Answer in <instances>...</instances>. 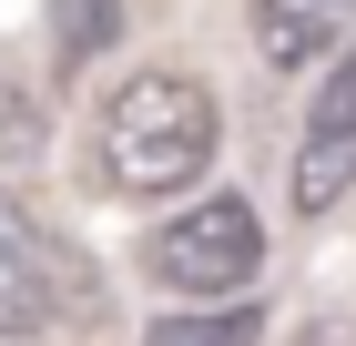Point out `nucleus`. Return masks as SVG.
Masks as SVG:
<instances>
[{"mask_svg": "<svg viewBox=\"0 0 356 346\" xmlns=\"http://www.w3.org/2000/svg\"><path fill=\"white\" fill-rule=\"evenodd\" d=\"M214 163V92L193 72H133L102 102V173L112 194H193Z\"/></svg>", "mask_w": 356, "mask_h": 346, "instance_id": "1", "label": "nucleus"}, {"mask_svg": "<svg viewBox=\"0 0 356 346\" xmlns=\"http://www.w3.org/2000/svg\"><path fill=\"white\" fill-rule=\"evenodd\" d=\"M254 265H265V224H254L245 194H193L184 214H163L153 224V244H143V275L163 295H193V306H214V295H245Z\"/></svg>", "mask_w": 356, "mask_h": 346, "instance_id": "2", "label": "nucleus"}, {"mask_svg": "<svg viewBox=\"0 0 356 346\" xmlns=\"http://www.w3.org/2000/svg\"><path fill=\"white\" fill-rule=\"evenodd\" d=\"M346 184H356V41L326 61L316 102L296 123V214H326Z\"/></svg>", "mask_w": 356, "mask_h": 346, "instance_id": "3", "label": "nucleus"}, {"mask_svg": "<svg viewBox=\"0 0 356 346\" xmlns=\"http://www.w3.org/2000/svg\"><path fill=\"white\" fill-rule=\"evenodd\" d=\"M51 316H72V255L0 194V336H41Z\"/></svg>", "mask_w": 356, "mask_h": 346, "instance_id": "4", "label": "nucleus"}, {"mask_svg": "<svg viewBox=\"0 0 356 346\" xmlns=\"http://www.w3.org/2000/svg\"><path fill=\"white\" fill-rule=\"evenodd\" d=\"M336 41H356V0H254V52H265L275 72L326 61Z\"/></svg>", "mask_w": 356, "mask_h": 346, "instance_id": "5", "label": "nucleus"}, {"mask_svg": "<svg viewBox=\"0 0 356 346\" xmlns=\"http://www.w3.org/2000/svg\"><path fill=\"white\" fill-rule=\"evenodd\" d=\"M265 326H254V306H204V316H163L143 346H254Z\"/></svg>", "mask_w": 356, "mask_h": 346, "instance_id": "6", "label": "nucleus"}, {"mask_svg": "<svg viewBox=\"0 0 356 346\" xmlns=\"http://www.w3.org/2000/svg\"><path fill=\"white\" fill-rule=\"evenodd\" d=\"M112 31H122V0H72V10H61V61L112 52Z\"/></svg>", "mask_w": 356, "mask_h": 346, "instance_id": "7", "label": "nucleus"}, {"mask_svg": "<svg viewBox=\"0 0 356 346\" xmlns=\"http://www.w3.org/2000/svg\"><path fill=\"white\" fill-rule=\"evenodd\" d=\"M296 346H356V326H305Z\"/></svg>", "mask_w": 356, "mask_h": 346, "instance_id": "8", "label": "nucleus"}]
</instances>
